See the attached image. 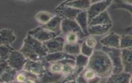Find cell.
<instances>
[{
	"instance_id": "29",
	"label": "cell",
	"mask_w": 132,
	"mask_h": 83,
	"mask_svg": "<svg viewBox=\"0 0 132 83\" xmlns=\"http://www.w3.org/2000/svg\"><path fill=\"white\" fill-rule=\"evenodd\" d=\"M89 57L84 54H79L76 56V66L78 67H86L87 66Z\"/></svg>"
},
{
	"instance_id": "21",
	"label": "cell",
	"mask_w": 132,
	"mask_h": 83,
	"mask_svg": "<svg viewBox=\"0 0 132 83\" xmlns=\"http://www.w3.org/2000/svg\"><path fill=\"white\" fill-rule=\"evenodd\" d=\"M131 74L123 71L118 73H113L109 77L108 82L111 83H130Z\"/></svg>"
},
{
	"instance_id": "18",
	"label": "cell",
	"mask_w": 132,
	"mask_h": 83,
	"mask_svg": "<svg viewBox=\"0 0 132 83\" xmlns=\"http://www.w3.org/2000/svg\"><path fill=\"white\" fill-rule=\"evenodd\" d=\"M110 24H112V20L107 11H105L93 18L88 24V26Z\"/></svg>"
},
{
	"instance_id": "10",
	"label": "cell",
	"mask_w": 132,
	"mask_h": 83,
	"mask_svg": "<svg viewBox=\"0 0 132 83\" xmlns=\"http://www.w3.org/2000/svg\"><path fill=\"white\" fill-rule=\"evenodd\" d=\"M81 11L65 5H60L55 10L57 14L63 18L73 20H75L77 15Z\"/></svg>"
},
{
	"instance_id": "24",
	"label": "cell",
	"mask_w": 132,
	"mask_h": 83,
	"mask_svg": "<svg viewBox=\"0 0 132 83\" xmlns=\"http://www.w3.org/2000/svg\"><path fill=\"white\" fill-rule=\"evenodd\" d=\"M55 15L47 11H41L35 15V19L39 24L43 25L49 22Z\"/></svg>"
},
{
	"instance_id": "33",
	"label": "cell",
	"mask_w": 132,
	"mask_h": 83,
	"mask_svg": "<svg viewBox=\"0 0 132 83\" xmlns=\"http://www.w3.org/2000/svg\"><path fill=\"white\" fill-rule=\"evenodd\" d=\"M85 42L86 45L90 48H94L97 44L96 40L94 37H88Z\"/></svg>"
},
{
	"instance_id": "16",
	"label": "cell",
	"mask_w": 132,
	"mask_h": 83,
	"mask_svg": "<svg viewBox=\"0 0 132 83\" xmlns=\"http://www.w3.org/2000/svg\"><path fill=\"white\" fill-rule=\"evenodd\" d=\"M66 59L76 60V57L66 53L63 51L59 52L53 53L48 54L45 57L43 61L48 63L61 61Z\"/></svg>"
},
{
	"instance_id": "14",
	"label": "cell",
	"mask_w": 132,
	"mask_h": 83,
	"mask_svg": "<svg viewBox=\"0 0 132 83\" xmlns=\"http://www.w3.org/2000/svg\"><path fill=\"white\" fill-rule=\"evenodd\" d=\"M123 71L132 73V49H121Z\"/></svg>"
},
{
	"instance_id": "38",
	"label": "cell",
	"mask_w": 132,
	"mask_h": 83,
	"mask_svg": "<svg viewBox=\"0 0 132 83\" xmlns=\"http://www.w3.org/2000/svg\"><path fill=\"white\" fill-rule=\"evenodd\" d=\"M130 83H132V73H131V77H130Z\"/></svg>"
},
{
	"instance_id": "36",
	"label": "cell",
	"mask_w": 132,
	"mask_h": 83,
	"mask_svg": "<svg viewBox=\"0 0 132 83\" xmlns=\"http://www.w3.org/2000/svg\"><path fill=\"white\" fill-rule=\"evenodd\" d=\"M104 0H90L91 4H93V3H96L99 2L101 1H103Z\"/></svg>"
},
{
	"instance_id": "2",
	"label": "cell",
	"mask_w": 132,
	"mask_h": 83,
	"mask_svg": "<svg viewBox=\"0 0 132 83\" xmlns=\"http://www.w3.org/2000/svg\"><path fill=\"white\" fill-rule=\"evenodd\" d=\"M19 51L28 60L43 61L48 53L43 43L28 34L23 41V44Z\"/></svg>"
},
{
	"instance_id": "39",
	"label": "cell",
	"mask_w": 132,
	"mask_h": 83,
	"mask_svg": "<svg viewBox=\"0 0 132 83\" xmlns=\"http://www.w3.org/2000/svg\"><path fill=\"white\" fill-rule=\"evenodd\" d=\"M16 1H31V0H16Z\"/></svg>"
},
{
	"instance_id": "15",
	"label": "cell",
	"mask_w": 132,
	"mask_h": 83,
	"mask_svg": "<svg viewBox=\"0 0 132 83\" xmlns=\"http://www.w3.org/2000/svg\"><path fill=\"white\" fill-rule=\"evenodd\" d=\"M120 36L116 33L111 32L101 39V43L105 47L120 48Z\"/></svg>"
},
{
	"instance_id": "26",
	"label": "cell",
	"mask_w": 132,
	"mask_h": 83,
	"mask_svg": "<svg viewBox=\"0 0 132 83\" xmlns=\"http://www.w3.org/2000/svg\"><path fill=\"white\" fill-rule=\"evenodd\" d=\"M115 3L111 5V7L113 9H124L128 11L132 15V5L126 4L122 2L120 0H114ZM126 31L129 32L132 30V25L130 27L126 29Z\"/></svg>"
},
{
	"instance_id": "17",
	"label": "cell",
	"mask_w": 132,
	"mask_h": 83,
	"mask_svg": "<svg viewBox=\"0 0 132 83\" xmlns=\"http://www.w3.org/2000/svg\"><path fill=\"white\" fill-rule=\"evenodd\" d=\"M112 26V24H110L88 26V35H102L107 33L110 30Z\"/></svg>"
},
{
	"instance_id": "1",
	"label": "cell",
	"mask_w": 132,
	"mask_h": 83,
	"mask_svg": "<svg viewBox=\"0 0 132 83\" xmlns=\"http://www.w3.org/2000/svg\"><path fill=\"white\" fill-rule=\"evenodd\" d=\"M86 68L94 71L100 77H110L113 74V64L104 52H93L89 58Z\"/></svg>"
},
{
	"instance_id": "19",
	"label": "cell",
	"mask_w": 132,
	"mask_h": 83,
	"mask_svg": "<svg viewBox=\"0 0 132 83\" xmlns=\"http://www.w3.org/2000/svg\"><path fill=\"white\" fill-rule=\"evenodd\" d=\"M75 20L80 26L85 35H88V19L87 11H82L79 13Z\"/></svg>"
},
{
	"instance_id": "31",
	"label": "cell",
	"mask_w": 132,
	"mask_h": 83,
	"mask_svg": "<svg viewBox=\"0 0 132 83\" xmlns=\"http://www.w3.org/2000/svg\"><path fill=\"white\" fill-rule=\"evenodd\" d=\"M65 41L67 43H77L78 39L80 37L78 33L71 32L65 35Z\"/></svg>"
},
{
	"instance_id": "23",
	"label": "cell",
	"mask_w": 132,
	"mask_h": 83,
	"mask_svg": "<svg viewBox=\"0 0 132 83\" xmlns=\"http://www.w3.org/2000/svg\"><path fill=\"white\" fill-rule=\"evenodd\" d=\"M81 47L77 43L73 44L66 43L64 45L63 51L71 55L76 56L81 53Z\"/></svg>"
},
{
	"instance_id": "12",
	"label": "cell",
	"mask_w": 132,
	"mask_h": 83,
	"mask_svg": "<svg viewBox=\"0 0 132 83\" xmlns=\"http://www.w3.org/2000/svg\"><path fill=\"white\" fill-rule=\"evenodd\" d=\"M16 39V37L13 30L10 29H1L0 32L1 45L11 46Z\"/></svg>"
},
{
	"instance_id": "32",
	"label": "cell",
	"mask_w": 132,
	"mask_h": 83,
	"mask_svg": "<svg viewBox=\"0 0 132 83\" xmlns=\"http://www.w3.org/2000/svg\"><path fill=\"white\" fill-rule=\"evenodd\" d=\"M94 48H90L86 45L84 42L81 47V53L84 55L90 57L93 52Z\"/></svg>"
},
{
	"instance_id": "3",
	"label": "cell",
	"mask_w": 132,
	"mask_h": 83,
	"mask_svg": "<svg viewBox=\"0 0 132 83\" xmlns=\"http://www.w3.org/2000/svg\"><path fill=\"white\" fill-rule=\"evenodd\" d=\"M103 49V52L108 54L112 62L113 73H119L124 71L122 60L121 49L104 46Z\"/></svg>"
},
{
	"instance_id": "8",
	"label": "cell",
	"mask_w": 132,
	"mask_h": 83,
	"mask_svg": "<svg viewBox=\"0 0 132 83\" xmlns=\"http://www.w3.org/2000/svg\"><path fill=\"white\" fill-rule=\"evenodd\" d=\"M28 34L42 43L48 41L57 36L55 33L44 29L41 26L30 30Z\"/></svg>"
},
{
	"instance_id": "6",
	"label": "cell",
	"mask_w": 132,
	"mask_h": 83,
	"mask_svg": "<svg viewBox=\"0 0 132 83\" xmlns=\"http://www.w3.org/2000/svg\"><path fill=\"white\" fill-rule=\"evenodd\" d=\"M114 0H104L99 2L93 3L87 11L88 25L92 20L105 11L112 4Z\"/></svg>"
},
{
	"instance_id": "22",
	"label": "cell",
	"mask_w": 132,
	"mask_h": 83,
	"mask_svg": "<svg viewBox=\"0 0 132 83\" xmlns=\"http://www.w3.org/2000/svg\"><path fill=\"white\" fill-rule=\"evenodd\" d=\"M90 0H75L64 4L65 5L71 7L81 11H87L91 5Z\"/></svg>"
},
{
	"instance_id": "5",
	"label": "cell",
	"mask_w": 132,
	"mask_h": 83,
	"mask_svg": "<svg viewBox=\"0 0 132 83\" xmlns=\"http://www.w3.org/2000/svg\"><path fill=\"white\" fill-rule=\"evenodd\" d=\"M28 60L22 52L19 51L13 50L7 61L10 67L18 72L22 70Z\"/></svg>"
},
{
	"instance_id": "34",
	"label": "cell",
	"mask_w": 132,
	"mask_h": 83,
	"mask_svg": "<svg viewBox=\"0 0 132 83\" xmlns=\"http://www.w3.org/2000/svg\"><path fill=\"white\" fill-rule=\"evenodd\" d=\"M9 66L7 60H1V73H2Z\"/></svg>"
},
{
	"instance_id": "4",
	"label": "cell",
	"mask_w": 132,
	"mask_h": 83,
	"mask_svg": "<svg viewBox=\"0 0 132 83\" xmlns=\"http://www.w3.org/2000/svg\"><path fill=\"white\" fill-rule=\"evenodd\" d=\"M47 68V63L45 61H35L28 60L22 70L35 75L40 78Z\"/></svg>"
},
{
	"instance_id": "28",
	"label": "cell",
	"mask_w": 132,
	"mask_h": 83,
	"mask_svg": "<svg viewBox=\"0 0 132 83\" xmlns=\"http://www.w3.org/2000/svg\"><path fill=\"white\" fill-rule=\"evenodd\" d=\"M63 64L61 61L49 63L48 69L52 72L62 73Z\"/></svg>"
},
{
	"instance_id": "35",
	"label": "cell",
	"mask_w": 132,
	"mask_h": 83,
	"mask_svg": "<svg viewBox=\"0 0 132 83\" xmlns=\"http://www.w3.org/2000/svg\"><path fill=\"white\" fill-rule=\"evenodd\" d=\"M120 1L126 4L132 5V0H120Z\"/></svg>"
},
{
	"instance_id": "11",
	"label": "cell",
	"mask_w": 132,
	"mask_h": 83,
	"mask_svg": "<svg viewBox=\"0 0 132 83\" xmlns=\"http://www.w3.org/2000/svg\"><path fill=\"white\" fill-rule=\"evenodd\" d=\"M64 18L59 15H55L51 20L45 24L42 25L41 27L50 32L55 33L58 35L62 32L61 24Z\"/></svg>"
},
{
	"instance_id": "30",
	"label": "cell",
	"mask_w": 132,
	"mask_h": 83,
	"mask_svg": "<svg viewBox=\"0 0 132 83\" xmlns=\"http://www.w3.org/2000/svg\"><path fill=\"white\" fill-rule=\"evenodd\" d=\"M13 50L11 46L1 45V60H7Z\"/></svg>"
},
{
	"instance_id": "13",
	"label": "cell",
	"mask_w": 132,
	"mask_h": 83,
	"mask_svg": "<svg viewBox=\"0 0 132 83\" xmlns=\"http://www.w3.org/2000/svg\"><path fill=\"white\" fill-rule=\"evenodd\" d=\"M65 77L62 73L52 72L47 69L46 71L42 77L39 78L40 82L43 83H53L60 82L65 79Z\"/></svg>"
},
{
	"instance_id": "9",
	"label": "cell",
	"mask_w": 132,
	"mask_h": 83,
	"mask_svg": "<svg viewBox=\"0 0 132 83\" xmlns=\"http://www.w3.org/2000/svg\"><path fill=\"white\" fill-rule=\"evenodd\" d=\"M65 39L61 37H56L43 43L48 54L63 51Z\"/></svg>"
},
{
	"instance_id": "7",
	"label": "cell",
	"mask_w": 132,
	"mask_h": 83,
	"mask_svg": "<svg viewBox=\"0 0 132 83\" xmlns=\"http://www.w3.org/2000/svg\"><path fill=\"white\" fill-rule=\"evenodd\" d=\"M61 31L62 33L64 36L71 32L78 33L80 37L85 35L80 26L75 20L67 18H64L62 21Z\"/></svg>"
},
{
	"instance_id": "20",
	"label": "cell",
	"mask_w": 132,
	"mask_h": 83,
	"mask_svg": "<svg viewBox=\"0 0 132 83\" xmlns=\"http://www.w3.org/2000/svg\"><path fill=\"white\" fill-rule=\"evenodd\" d=\"M18 71L9 66L2 73H1V83H10L15 81Z\"/></svg>"
},
{
	"instance_id": "25",
	"label": "cell",
	"mask_w": 132,
	"mask_h": 83,
	"mask_svg": "<svg viewBox=\"0 0 132 83\" xmlns=\"http://www.w3.org/2000/svg\"><path fill=\"white\" fill-rule=\"evenodd\" d=\"M81 74L86 82H97L100 80L101 77H98L94 71L87 68L84 69Z\"/></svg>"
},
{
	"instance_id": "27",
	"label": "cell",
	"mask_w": 132,
	"mask_h": 83,
	"mask_svg": "<svg viewBox=\"0 0 132 83\" xmlns=\"http://www.w3.org/2000/svg\"><path fill=\"white\" fill-rule=\"evenodd\" d=\"M120 49H132V35H125L120 36Z\"/></svg>"
},
{
	"instance_id": "37",
	"label": "cell",
	"mask_w": 132,
	"mask_h": 83,
	"mask_svg": "<svg viewBox=\"0 0 132 83\" xmlns=\"http://www.w3.org/2000/svg\"><path fill=\"white\" fill-rule=\"evenodd\" d=\"M75 1V0H65V1H64L60 5H64L65 4V3H67L69 2H70V1Z\"/></svg>"
}]
</instances>
